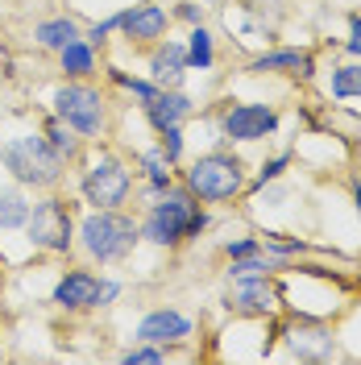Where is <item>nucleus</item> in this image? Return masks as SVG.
<instances>
[{
    "instance_id": "nucleus-1",
    "label": "nucleus",
    "mask_w": 361,
    "mask_h": 365,
    "mask_svg": "<svg viewBox=\"0 0 361 365\" xmlns=\"http://www.w3.org/2000/svg\"><path fill=\"white\" fill-rule=\"evenodd\" d=\"M203 228H208V212L195 204V195H191L187 187H183V191H171V187H166V195L150 207V216H146V225H141V237H146L150 245L171 250V245H183L187 237H200Z\"/></svg>"
},
{
    "instance_id": "nucleus-2",
    "label": "nucleus",
    "mask_w": 361,
    "mask_h": 365,
    "mask_svg": "<svg viewBox=\"0 0 361 365\" xmlns=\"http://www.w3.org/2000/svg\"><path fill=\"white\" fill-rule=\"evenodd\" d=\"M79 237H83V250H88L100 266H108V262H125V257L137 250L141 228H137L129 216H121L116 207H96L88 220L79 225Z\"/></svg>"
},
{
    "instance_id": "nucleus-3",
    "label": "nucleus",
    "mask_w": 361,
    "mask_h": 365,
    "mask_svg": "<svg viewBox=\"0 0 361 365\" xmlns=\"http://www.w3.org/2000/svg\"><path fill=\"white\" fill-rule=\"evenodd\" d=\"M241 187H245V162L237 158V154H225V150L195 158L191 170H187V191L200 204H225Z\"/></svg>"
},
{
    "instance_id": "nucleus-4",
    "label": "nucleus",
    "mask_w": 361,
    "mask_h": 365,
    "mask_svg": "<svg viewBox=\"0 0 361 365\" xmlns=\"http://www.w3.org/2000/svg\"><path fill=\"white\" fill-rule=\"evenodd\" d=\"M0 162L13 170V179L25 187H54L63 179V158L46 145V137H13L0 145Z\"/></svg>"
},
{
    "instance_id": "nucleus-5",
    "label": "nucleus",
    "mask_w": 361,
    "mask_h": 365,
    "mask_svg": "<svg viewBox=\"0 0 361 365\" xmlns=\"http://www.w3.org/2000/svg\"><path fill=\"white\" fill-rule=\"evenodd\" d=\"M71 232H75V220H71L67 200H42V204H29V216H25V237L29 245L50 253H67L71 250Z\"/></svg>"
},
{
    "instance_id": "nucleus-6",
    "label": "nucleus",
    "mask_w": 361,
    "mask_h": 365,
    "mask_svg": "<svg viewBox=\"0 0 361 365\" xmlns=\"http://www.w3.org/2000/svg\"><path fill=\"white\" fill-rule=\"evenodd\" d=\"M54 116H63L79 137H96L104 129V96L88 83H67L54 91Z\"/></svg>"
},
{
    "instance_id": "nucleus-7",
    "label": "nucleus",
    "mask_w": 361,
    "mask_h": 365,
    "mask_svg": "<svg viewBox=\"0 0 361 365\" xmlns=\"http://www.w3.org/2000/svg\"><path fill=\"white\" fill-rule=\"evenodd\" d=\"M133 191V175L129 166L116 158V154H104V158L83 175V200L91 207H121Z\"/></svg>"
},
{
    "instance_id": "nucleus-8",
    "label": "nucleus",
    "mask_w": 361,
    "mask_h": 365,
    "mask_svg": "<svg viewBox=\"0 0 361 365\" xmlns=\"http://www.w3.org/2000/svg\"><path fill=\"white\" fill-rule=\"evenodd\" d=\"M220 129H225L228 141H262L278 129V113L266 104H233L220 116Z\"/></svg>"
},
{
    "instance_id": "nucleus-9",
    "label": "nucleus",
    "mask_w": 361,
    "mask_h": 365,
    "mask_svg": "<svg viewBox=\"0 0 361 365\" xmlns=\"http://www.w3.org/2000/svg\"><path fill=\"white\" fill-rule=\"evenodd\" d=\"M191 336V319L179 316V312H150V316L137 324V341L146 344H179Z\"/></svg>"
},
{
    "instance_id": "nucleus-10",
    "label": "nucleus",
    "mask_w": 361,
    "mask_h": 365,
    "mask_svg": "<svg viewBox=\"0 0 361 365\" xmlns=\"http://www.w3.org/2000/svg\"><path fill=\"white\" fill-rule=\"evenodd\" d=\"M166 25H171V17H166V9H158V4H137V9H125L121 13V29H125L129 42H154V38L166 34Z\"/></svg>"
},
{
    "instance_id": "nucleus-11",
    "label": "nucleus",
    "mask_w": 361,
    "mask_h": 365,
    "mask_svg": "<svg viewBox=\"0 0 361 365\" xmlns=\"http://www.w3.org/2000/svg\"><path fill=\"white\" fill-rule=\"evenodd\" d=\"M274 291L266 282V274H253V278H237V291L228 299V307H237L241 316H270L274 312Z\"/></svg>"
},
{
    "instance_id": "nucleus-12",
    "label": "nucleus",
    "mask_w": 361,
    "mask_h": 365,
    "mask_svg": "<svg viewBox=\"0 0 361 365\" xmlns=\"http://www.w3.org/2000/svg\"><path fill=\"white\" fill-rule=\"evenodd\" d=\"M96 291H100V278L88 270H71L59 287H54V303L63 312H83V307H96Z\"/></svg>"
},
{
    "instance_id": "nucleus-13",
    "label": "nucleus",
    "mask_w": 361,
    "mask_h": 365,
    "mask_svg": "<svg viewBox=\"0 0 361 365\" xmlns=\"http://www.w3.org/2000/svg\"><path fill=\"white\" fill-rule=\"evenodd\" d=\"M187 113H191V100H187L183 91H175V88H158L154 100H146V116H150V125H154L158 133L171 129V125H179Z\"/></svg>"
},
{
    "instance_id": "nucleus-14",
    "label": "nucleus",
    "mask_w": 361,
    "mask_h": 365,
    "mask_svg": "<svg viewBox=\"0 0 361 365\" xmlns=\"http://www.w3.org/2000/svg\"><path fill=\"white\" fill-rule=\"evenodd\" d=\"M249 71L266 75V71H287V75H299V79H312L316 75V58L303 54V50H270V54H258Z\"/></svg>"
},
{
    "instance_id": "nucleus-15",
    "label": "nucleus",
    "mask_w": 361,
    "mask_h": 365,
    "mask_svg": "<svg viewBox=\"0 0 361 365\" xmlns=\"http://www.w3.org/2000/svg\"><path fill=\"white\" fill-rule=\"evenodd\" d=\"M183 71H187V46L166 42V46L154 50V58H150V75H154L158 88H179Z\"/></svg>"
},
{
    "instance_id": "nucleus-16",
    "label": "nucleus",
    "mask_w": 361,
    "mask_h": 365,
    "mask_svg": "<svg viewBox=\"0 0 361 365\" xmlns=\"http://www.w3.org/2000/svg\"><path fill=\"white\" fill-rule=\"evenodd\" d=\"M42 137H46V145H50V150H54L63 162H71L75 154H79V137H75V129H71L63 116H50Z\"/></svg>"
},
{
    "instance_id": "nucleus-17",
    "label": "nucleus",
    "mask_w": 361,
    "mask_h": 365,
    "mask_svg": "<svg viewBox=\"0 0 361 365\" xmlns=\"http://www.w3.org/2000/svg\"><path fill=\"white\" fill-rule=\"evenodd\" d=\"M25 216H29V204L17 187H0V232L9 228H25Z\"/></svg>"
},
{
    "instance_id": "nucleus-18",
    "label": "nucleus",
    "mask_w": 361,
    "mask_h": 365,
    "mask_svg": "<svg viewBox=\"0 0 361 365\" xmlns=\"http://www.w3.org/2000/svg\"><path fill=\"white\" fill-rule=\"evenodd\" d=\"M34 38L42 46H50V50H63V46H71L75 38H79V25L67 21V17H54V21H42L38 29H34Z\"/></svg>"
},
{
    "instance_id": "nucleus-19",
    "label": "nucleus",
    "mask_w": 361,
    "mask_h": 365,
    "mask_svg": "<svg viewBox=\"0 0 361 365\" xmlns=\"http://www.w3.org/2000/svg\"><path fill=\"white\" fill-rule=\"evenodd\" d=\"M332 100H361V63H345V67L332 71Z\"/></svg>"
},
{
    "instance_id": "nucleus-20",
    "label": "nucleus",
    "mask_w": 361,
    "mask_h": 365,
    "mask_svg": "<svg viewBox=\"0 0 361 365\" xmlns=\"http://www.w3.org/2000/svg\"><path fill=\"white\" fill-rule=\"evenodd\" d=\"M59 58H63V71H67L71 79H79V75L96 71V54H91V46L79 42V38H75L71 46H63V50H59Z\"/></svg>"
},
{
    "instance_id": "nucleus-21",
    "label": "nucleus",
    "mask_w": 361,
    "mask_h": 365,
    "mask_svg": "<svg viewBox=\"0 0 361 365\" xmlns=\"http://www.w3.org/2000/svg\"><path fill=\"white\" fill-rule=\"evenodd\" d=\"M187 67H200V71L212 67V34H208L203 25L191 29V42H187Z\"/></svg>"
},
{
    "instance_id": "nucleus-22",
    "label": "nucleus",
    "mask_w": 361,
    "mask_h": 365,
    "mask_svg": "<svg viewBox=\"0 0 361 365\" xmlns=\"http://www.w3.org/2000/svg\"><path fill=\"white\" fill-rule=\"evenodd\" d=\"M141 162H146V175H150V191H154V195L166 191V187H171V170H166L171 162H166V154H162V150H150Z\"/></svg>"
},
{
    "instance_id": "nucleus-23",
    "label": "nucleus",
    "mask_w": 361,
    "mask_h": 365,
    "mask_svg": "<svg viewBox=\"0 0 361 365\" xmlns=\"http://www.w3.org/2000/svg\"><path fill=\"white\" fill-rule=\"evenodd\" d=\"M274 262L270 257H262V253H249V257H233V266H228V274L233 278H253V274H270Z\"/></svg>"
},
{
    "instance_id": "nucleus-24",
    "label": "nucleus",
    "mask_w": 361,
    "mask_h": 365,
    "mask_svg": "<svg viewBox=\"0 0 361 365\" xmlns=\"http://www.w3.org/2000/svg\"><path fill=\"white\" fill-rule=\"evenodd\" d=\"M121 361L125 365H158V361H166V353H162V344H146L141 341V349H129Z\"/></svg>"
},
{
    "instance_id": "nucleus-25",
    "label": "nucleus",
    "mask_w": 361,
    "mask_h": 365,
    "mask_svg": "<svg viewBox=\"0 0 361 365\" xmlns=\"http://www.w3.org/2000/svg\"><path fill=\"white\" fill-rule=\"evenodd\" d=\"M113 79H116V83H121V88H129V91H133V96H137V100H141V104L158 96V83H146V79H129L125 71H113Z\"/></svg>"
},
{
    "instance_id": "nucleus-26",
    "label": "nucleus",
    "mask_w": 361,
    "mask_h": 365,
    "mask_svg": "<svg viewBox=\"0 0 361 365\" xmlns=\"http://www.w3.org/2000/svg\"><path fill=\"white\" fill-rule=\"evenodd\" d=\"M162 154H166V162H179V154H183V133H179V125L162 129Z\"/></svg>"
},
{
    "instance_id": "nucleus-27",
    "label": "nucleus",
    "mask_w": 361,
    "mask_h": 365,
    "mask_svg": "<svg viewBox=\"0 0 361 365\" xmlns=\"http://www.w3.org/2000/svg\"><path fill=\"white\" fill-rule=\"evenodd\" d=\"M287 166H291V154H278L274 162H266V166H262V175H258V187H266V182H274L278 175H283V170H287Z\"/></svg>"
},
{
    "instance_id": "nucleus-28",
    "label": "nucleus",
    "mask_w": 361,
    "mask_h": 365,
    "mask_svg": "<svg viewBox=\"0 0 361 365\" xmlns=\"http://www.w3.org/2000/svg\"><path fill=\"white\" fill-rule=\"evenodd\" d=\"M266 250H274V253H283V257H287V253H303L307 250V245H303V241H283V237H266Z\"/></svg>"
},
{
    "instance_id": "nucleus-29",
    "label": "nucleus",
    "mask_w": 361,
    "mask_h": 365,
    "mask_svg": "<svg viewBox=\"0 0 361 365\" xmlns=\"http://www.w3.org/2000/svg\"><path fill=\"white\" fill-rule=\"evenodd\" d=\"M225 253H228V257H249V253H262V245H258L253 237H245V241H228Z\"/></svg>"
},
{
    "instance_id": "nucleus-30",
    "label": "nucleus",
    "mask_w": 361,
    "mask_h": 365,
    "mask_svg": "<svg viewBox=\"0 0 361 365\" xmlns=\"http://www.w3.org/2000/svg\"><path fill=\"white\" fill-rule=\"evenodd\" d=\"M179 17H183V21H191V25H200L203 4H195V0H183V4H179Z\"/></svg>"
},
{
    "instance_id": "nucleus-31",
    "label": "nucleus",
    "mask_w": 361,
    "mask_h": 365,
    "mask_svg": "<svg viewBox=\"0 0 361 365\" xmlns=\"http://www.w3.org/2000/svg\"><path fill=\"white\" fill-rule=\"evenodd\" d=\"M349 54H357L361 58V17H353V21H349Z\"/></svg>"
},
{
    "instance_id": "nucleus-32",
    "label": "nucleus",
    "mask_w": 361,
    "mask_h": 365,
    "mask_svg": "<svg viewBox=\"0 0 361 365\" xmlns=\"http://www.w3.org/2000/svg\"><path fill=\"white\" fill-rule=\"evenodd\" d=\"M121 295V287L116 282H100V291H96V307H104V303H113Z\"/></svg>"
},
{
    "instance_id": "nucleus-33",
    "label": "nucleus",
    "mask_w": 361,
    "mask_h": 365,
    "mask_svg": "<svg viewBox=\"0 0 361 365\" xmlns=\"http://www.w3.org/2000/svg\"><path fill=\"white\" fill-rule=\"evenodd\" d=\"M353 204H357V212H361V179L353 182Z\"/></svg>"
},
{
    "instance_id": "nucleus-34",
    "label": "nucleus",
    "mask_w": 361,
    "mask_h": 365,
    "mask_svg": "<svg viewBox=\"0 0 361 365\" xmlns=\"http://www.w3.org/2000/svg\"><path fill=\"white\" fill-rule=\"evenodd\" d=\"M203 4H216V0H203Z\"/></svg>"
}]
</instances>
